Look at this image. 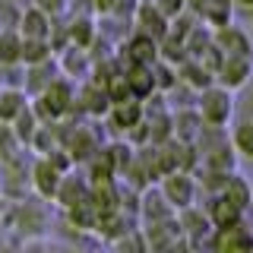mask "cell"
Instances as JSON below:
<instances>
[{"mask_svg":"<svg viewBox=\"0 0 253 253\" xmlns=\"http://www.w3.org/2000/svg\"><path fill=\"white\" fill-rule=\"evenodd\" d=\"M126 83H130L133 92H152V73L146 70V63H136V70L130 73Z\"/></svg>","mask_w":253,"mask_h":253,"instance_id":"14","label":"cell"},{"mask_svg":"<svg viewBox=\"0 0 253 253\" xmlns=\"http://www.w3.org/2000/svg\"><path fill=\"white\" fill-rule=\"evenodd\" d=\"M111 3H114V0H98V10H108Z\"/></svg>","mask_w":253,"mask_h":253,"instance_id":"19","label":"cell"},{"mask_svg":"<svg viewBox=\"0 0 253 253\" xmlns=\"http://www.w3.org/2000/svg\"><path fill=\"white\" fill-rule=\"evenodd\" d=\"M47 54H51V44H47V38H22V60L29 63H44Z\"/></svg>","mask_w":253,"mask_h":253,"instance_id":"9","label":"cell"},{"mask_svg":"<svg viewBox=\"0 0 253 253\" xmlns=\"http://www.w3.org/2000/svg\"><path fill=\"white\" fill-rule=\"evenodd\" d=\"M32 184L38 187V193L54 200L57 196V187H60V171L51 165V158H42V162L32 165Z\"/></svg>","mask_w":253,"mask_h":253,"instance_id":"2","label":"cell"},{"mask_svg":"<svg viewBox=\"0 0 253 253\" xmlns=\"http://www.w3.org/2000/svg\"><path fill=\"white\" fill-rule=\"evenodd\" d=\"M218 44L228 47L231 57H247V38H241L237 32H221L218 35Z\"/></svg>","mask_w":253,"mask_h":253,"instance_id":"13","label":"cell"},{"mask_svg":"<svg viewBox=\"0 0 253 253\" xmlns=\"http://www.w3.org/2000/svg\"><path fill=\"white\" fill-rule=\"evenodd\" d=\"M22 60V35L16 29H3L0 26V63L13 67Z\"/></svg>","mask_w":253,"mask_h":253,"instance_id":"4","label":"cell"},{"mask_svg":"<svg viewBox=\"0 0 253 253\" xmlns=\"http://www.w3.org/2000/svg\"><path fill=\"white\" fill-rule=\"evenodd\" d=\"M241 3H244V6H253V0H241Z\"/></svg>","mask_w":253,"mask_h":253,"instance_id":"20","label":"cell"},{"mask_svg":"<svg viewBox=\"0 0 253 253\" xmlns=\"http://www.w3.org/2000/svg\"><path fill=\"white\" fill-rule=\"evenodd\" d=\"M165 193H168V200L174 206H187L190 193H193V184H190L184 174H171V177H165Z\"/></svg>","mask_w":253,"mask_h":253,"instance_id":"7","label":"cell"},{"mask_svg":"<svg viewBox=\"0 0 253 253\" xmlns=\"http://www.w3.org/2000/svg\"><path fill=\"white\" fill-rule=\"evenodd\" d=\"M67 108H70V89H67V83H60V79H51V83L44 85V92L38 95V101H35V114H42V117H63L67 114Z\"/></svg>","mask_w":253,"mask_h":253,"instance_id":"1","label":"cell"},{"mask_svg":"<svg viewBox=\"0 0 253 253\" xmlns=\"http://www.w3.org/2000/svg\"><path fill=\"white\" fill-rule=\"evenodd\" d=\"M228 111H231V98H228V92H215L209 89L203 98V114L209 124H221L228 117Z\"/></svg>","mask_w":253,"mask_h":253,"instance_id":"5","label":"cell"},{"mask_svg":"<svg viewBox=\"0 0 253 253\" xmlns=\"http://www.w3.org/2000/svg\"><path fill=\"white\" fill-rule=\"evenodd\" d=\"M247 73H250L247 60H244V57H231V60L225 63V67H221V73H218V76L225 79L228 85H241L244 79H247Z\"/></svg>","mask_w":253,"mask_h":253,"instance_id":"10","label":"cell"},{"mask_svg":"<svg viewBox=\"0 0 253 253\" xmlns=\"http://www.w3.org/2000/svg\"><path fill=\"white\" fill-rule=\"evenodd\" d=\"M139 16H146V32H149V35H158V32H162L165 22H162V16H158L152 6H142V13H139Z\"/></svg>","mask_w":253,"mask_h":253,"instance_id":"16","label":"cell"},{"mask_svg":"<svg viewBox=\"0 0 253 253\" xmlns=\"http://www.w3.org/2000/svg\"><path fill=\"white\" fill-rule=\"evenodd\" d=\"M22 108H26V95L22 92H16V89L0 92V124H13Z\"/></svg>","mask_w":253,"mask_h":253,"instance_id":"8","label":"cell"},{"mask_svg":"<svg viewBox=\"0 0 253 253\" xmlns=\"http://www.w3.org/2000/svg\"><path fill=\"white\" fill-rule=\"evenodd\" d=\"M180 10V0H162V13H168V16H174Z\"/></svg>","mask_w":253,"mask_h":253,"instance_id":"18","label":"cell"},{"mask_svg":"<svg viewBox=\"0 0 253 253\" xmlns=\"http://www.w3.org/2000/svg\"><path fill=\"white\" fill-rule=\"evenodd\" d=\"M83 193H85V187L79 184V180H73V177H67V184L57 187V196L63 200V206H67V209H70V206H76L79 200H85Z\"/></svg>","mask_w":253,"mask_h":253,"instance_id":"12","label":"cell"},{"mask_svg":"<svg viewBox=\"0 0 253 253\" xmlns=\"http://www.w3.org/2000/svg\"><path fill=\"white\" fill-rule=\"evenodd\" d=\"M237 215H241V203L234 200V196H218L215 203H212V221H215L218 228H231Z\"/></svg>","mask_w":253,"mask_h":253,"instance_id":"6","label":"cell"},{"mask_svg":"<svg viewBox=\"0 0 253 253\" xmlns=\"http://www.w3.org/2000/svg\"><path fill=\"white\" fill-rule=\"evenodd\" d=\"M35 6H42L44 13H57L63 3H60V0H35Z\"/></svg>","mask_w":253,"mask_h":253,"instance_id":"17","label":"cell"},{"mask_svg":"<svg viewBox=\"0 0 253 253\" xmlns=\"http://www.w3.org/2000/svg\"><path fill=\"white\" fill-rule=\"evenodd\" d=\"M13 124H16V126H13L16 139H19V142H32V133H35L38 126H35V114L29 111V105L22 108L19 114H16V121H13Z\"/></svg>","mask_w":253,"mask_h":253,"instance_id":"11","label":"cell"},{"mask_svg":"<svg viewBox=\"0 0 253 253\" xmlns=\"http://www.w3.org/2000/svg\"><path fill=\"white\" fill-rule=\"evenodd\" d=\"M130 51H133V60H136V63H149V60L155 57V51H152V42H149V35H146V38H136Z\"/></svg>","mask_w":253,"mask_h":253,"instance_id":"15","label":"cell"},{"mask_svg":"<svg viewBox=\"0 0 253 253\" xmlns=\"http://www.w3.org/2000/svg\"><path fill=\"white\" fill-rule=\"evenodd\" d=\"M47 32H51V26H47V13L42 6H32V10L22 13V19H19L22 38H47Z\"/></svg>","mask_w":253,"mask_h":253,"instance_id":"3","label":"cell"}]
</instances>
